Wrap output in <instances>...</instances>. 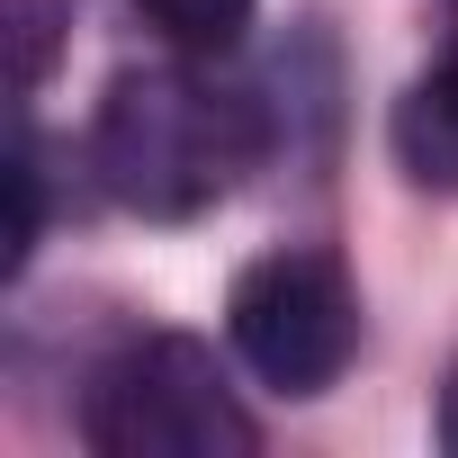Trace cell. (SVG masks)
I'll use <instances>...</instances> for the list:
<instances>
[{
    "mask_svg": "<svg viewBox=\"0 0 458 458\" xmlns=\"http://www.w3.org/2000/svg\"><path fill=\"white\" fill-rule=\"evenodd\" d=\"M90 162L117 207L180 225V216H207L261 162V108L243 90L180 72V64H144V72L108 81L99 126H90Z\"/></svg>",
    "mask_w": 458,
    "mask_h": 458,
    "instance_id": "1",
    "label": "cell"
},
{
    "mask_svg": "<svg viewBox=\"0 0 458 458\" xmlns=\"http://www.w3.org/2000/svg\"><path fill=\"white\" fill-rule=\"evenodd\" d=\"M81 440L99 458H252L261 422L189 333H144L81 386Z\"/></svg>",
    "mask_w": 458,
    "mask_h": 458,
    "instance_id": "2",
    "label": "cell"
},
{
    "mask_svg": "<svg viewBox=\"0 0 458 458\" xmlns=\"http://www.w3.org/2000/svg\"><path fill=\"white\" fill-rule=\"evenodd\" d=\"M234 360L279 395H324L360 351V288L333 252H270L225 297Z\"/></svg>",
    "mask_w": 458,
    "mask_h": 458,
    "instance_id": "3",
    "label": "cell"
},
{
    "mask_svg": "<svg viewBox=\"0 0 458 458\" xmlns=\"http://www.w3.org/2000/svg\"><path fill=\"white\" fill-rule=\"evenodd\" d=\"M395 153L422 189H458V19H449L431 72L395 99Z\"/></svg>",
    "mask_w": 458,
    "mask_h": 458,
    "instance_id": "4",
    "label": "cell"
},
{
    "mask_svg": "<svg viewBox=\"0 0 458 458\" xmlns=\"http://www.w3.org/2000/svg\"><path fill=\"white\" fill-rule=\"evenodd\" d=\"M135 10H144L171 46H189V55H225V46L252 28V0H135Z\"/></svg>",
    "mask_w": 458,
    "mask_h": 458,
    "instance_id": "5",
    "label": "cell"
},
{
    "mask_svg": "<svg viewBox=\"0 0 458 458\" xmlns=\"http://www.w3.org/2000/svg\"><path fill=\"white\" fill-rule=\"evenodd\" d=\"M64 28H72V0H10V64H19V99L55 72Z\"/></svg>",
    "mask_w": 458,
    "mask_h": 458,
    "instance_id": "6",
    "label": "cell"
},
{
    "mask_svg": "<svg viewBox=\"0 0 458 458\" xmlns=\"http://www.w3.org/2000/svg\"><path fill=\"white\" fill-rule=\"evenodd\" d=\"M440 440L458 449V377H449V395H440Z\"/></svg>",
    "mask_w": 458,
    "mask_h": 458,
    "instance_id": "7",
    "label": "cell"
}]
</instances>
